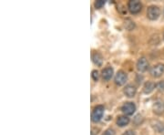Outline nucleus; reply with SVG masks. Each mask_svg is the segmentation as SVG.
<instances>
[{"instance_id": "obj_1", "label": "nucleus", "mask_w": 164, "mask_h": 135, "mask_svg": "<svg viewBox=\"0 0 164 135\" xmlns=\"http://www.w3.org/2000/svg\"><path fill=\"white\" fill-rule=\"evenodd\" d=\"M104 114V107L102 105H98L93 109L92 113H91V120L93 122L97 123L100 121Z\"/></svg>"}, {"instance_id": "obj_2", "label": "nucleus", "mask_w": 164, "mask_h": 135, "mask_svg": "<svg viewBox=\"0 0 164 135\" xmlns=\"http://www.w3.org/2000/svg\"><path fill=\"white\" fill-rule=\"evenodd\" d=\"M161 15V10L156 6H150L147 9V17L150 20H156Z\"/></svg>"}, {"instance_id": "obj_3", "label": "nucleus", "mask_w": 164, "mask_h": 135, "mask_svg": "<svg viewBox=\"0 0 164 135\" xmlns=\"http://www.w3.org/2000/svg\"><path fill=\"white\" fill-rule=\"evenodd\" d=\"M128 8H129V10H130L131 13L138 14L139 12H140V10L142 8V5L138 0H131L128 4Z\"/></svg>"}, {"instance_id": "obj_4", "label": "nucleus", "mask_w": 164, "mask_h": 135, "mask_svg": "<svg viewBox=\"0 0 164 135\" xmlns=\"http://www.w3.org/2000/svg\"><path fill=\"white\" fill-rule=\"evenodd\" d=\"M150 75L153 78H159L161 77L164 72V64H157L154 65L151 69H150Z\"/></svg>"}, {"instance_id": "obj_5", "label": "nucleus", "mask_w": 164, "mask_h": 135, "mask_svg": "<svg viewBox=\"0 0 164 135\" xmlns=\"http://www.w3.org/2000/svg\"><path fill=\"white\" fill-rule=\"evenodd\" d=\"M121 110L126 115H132L136 110V106L133 102H126L122 105Z\"/></svg>"}, {"instance_id": "obj_6", "label": "nucleus", "mask_w": 164, "mask_h": 135, "mask_svg": "<svg viewBox=\"0 0 164 135\" xmlns=\"http://www.w3.org/2000/svg\"><path fill=\"white\" fill-rule=\"evenodd\" d=\"M128 80V76L127 74L122 71V70H119L118 71V73L116 74L115 76V83L119 86H122L126 83V81Z\"/></svg>"}, {"instance_id": "obj_7", "label": "nucleus", "mask_w": 164, "mask_h": 135, "mask_svg": "<svg viewBox=\"0 0 164 135\" xmlns=\"http://www.w3.org/2000/svg\"><path fill=\"white\" fill-rule=\"evenodd\" d=\"M137 69L140 72H144L149 69V61L145 57L140 58L137 62Z\"/></svg>"}, {"instance_id": "obj_8", "label": "nucleus", "mask_w": 164, "mask_h": 135, "mask_svg": "<svg viewBox=\"0 0 164 135\" xmlns=\"http://www.w3.org/2000/svg\"><path fill=\"white\" fill-rule=\"evenodd\" d=\"M124 94L129 97V98H132L135 96L137 92V89L135 88V86L133 85H127L125 88H124V90H123Z\"/></svg>"}, {"instance_id": "obj_9", "label": "nucleus", "mask_w": 164, "mask_h": 135, "mask_svg": "<svg viewBox=\"0 0 164 135\" xmlns=\"http://www.w3.org/2000/svg\"><path fill=\"white\" fill-rule=\"evenodd\" d=\"M153 111L158 114V115H161L164 112V102L161 100H158L154 105H153Z\"/></svg>"}, {"instance_id": "obj_10", "label": "nucleus", "mask_w": 164, "mask_h": 135, "mask_svg": "<svg viewBox=\"0 0 164 135\" xmlns=\"http://www.w3.org/2000/svg\"><path fill=\"white\" fill-rule=\"evenodd\" d=\"M113 76V69L111 67H108L102 70V78L105 81H109Z\"/></svg>"}, {"instance_id": "obj_11", "label": "nucleus", "mask_w": 164, "mask_h": 135, "mask_svg": "<svg viewBox=\"0 0 164 135\" xmlns=\"http://www.w3.org/2000/svg\"><path fill=\"white\" fill-rule=\"evenodd\" d=\"M151 126L152 128L157 132V133H164V124L158 121H151Z\"/></svg>"}, {"instance_id": "obj_12", "label": "nucleus", "mask_w": 164, "mask_h": 135, "mask_svg": "<svg viewBox=\"0 0 164 135\" xmlns=\"http://www.w3.org/2000/svg\"><path fill=\"white\" fill-rule=\"evenodd\" d=\"M129 123H130V118H128L127 116H119L117 119V124L119 127L127 126Z\"/></svg>"}, {"instance_id": "obj_13", "label": "nucleus", "mask_w": 164, "mask_h": 135, "mask_svg": "<svg viewBox=\"0 0 164 135\" xmlns=\"http://www.w3.org/2000/svg\"><path fill=\"white\" fill-rule=\"evenodd\" d=\"M92 60L97 66H101L103 63V58L101 54H100L99 52H95L92 55Z\"/></svg>"}, {"instance_id": "obj_14", "label": "nucleus", "mask_w": 164, "mask_h": 135, "mask_svg": "<svg viewBox=\"0 0 164 135\" xmlns=\"http://www.w3.org/2000/svg\"><path fill=\"white\" fill-rule=\"evenodd\" d=\"M155 87H156V85H155L153 82H151V81H148V82H146L145 85H144L143 91H144V93L149 94V93H150V92L155 89Z\"/></svg>"}, {"instance_id": "obj_15", "label": "nucleus", "mask_w": 164, "mask_h": 135, "mask_svg": "<svg viewBox=\"0 0 164 135\" xmlns=\"http://www.w3.org/2000/svg\"><path fill=\"white\" fill-rule=\"evenodd\" d=\"M124 25H125L126 29H128V30H132L135 27V23L131 19H126Z\"/></svg>"}, {"instance_id": "obj_16", "label": "nucleus", "mask_w": 164, "mask_h": 135, "mask_svg": "<svg viewBox=\"0 0 164 135\" xmlns=\"http://www.w3.org/2000/svg\"><path fill=\"white\" fill-rule=\"evenodd\" d=\"M142 121H143V118L140 115H137L136 117L134 118V123L136 125H140L142 123Z\"/></svg>"}, {"instance_id": "obj_17", "label": "nucleus", "mask_w": 164, "mask_h": 135, "mask_svg": "<svg viewBox=\"0 0 164 135\" xmlns=\"http://www.w3.org/2000/svg\"><path fill=\"white\" fill-rule=\"evenodd\" d=\"M156 88L158 89L159 91L163 92L164 91V81H160L159 83L156 84Z\"/></svg>"}, {"instance_id": "obj_18", "label": "nucleus", "mask_w": 164, "mask_h": 135, "mask_svg": "<svg viewBox=\"0 0 164 135\" xmlns=\"http://www.w3.org/2000/svg\"><path fill=\"white\" fill-rule=\"evenodd\" d=\"M104 5H105V1H103V0H99V1L95 2V7L96 8H101Z\"/></svg>"}, {"instance_id": "obj_19", "label": "nucleus", "mask_w": 164, "mask_h": 135, "mask_svg": "<svg viewBox=\"0 0 164 135\" xmlns=\"http://www.w3.org/2000/svg\"><path fill=\"white\" fill-rule=\"evenodd\" d=\"M91 76H92V79H93L95 81H98V80H99V78H100V75H99L98 70H93V71H92Z\"/></svg>"}, {"instance_id": "obj_20", "label": "nucleus", "mask_w": 164, "mask_h": 135, "mask_svg": "<svg viewBox=\"0 0 164 135\" xmlns=\"http://www.w3.org/2000/svg\"><path fill=\"white\" fill-rule=\"evenodd\" d=\"M102 135H115V131L113 129H108L104 132Z\"/></svg>"}, {"instance_id": "obj_21", "label": "nucleus", "mask_w": 164, "mask_h": 135, "mask_svg": "<svg viewBox=\"0 0 164 135\" xmlns=\"http://www.w3.org/2000/svg\"><path fill=\"white\" fill-rule=\"evenodd\" d=\"M122 135H135V133L133 132V131H127V132H125Z\"/></svg>"}, {"instance_id": "obj_22", "label": "nucleus", "mask_w": 164, "mask_h": 135, "mask_svg": "<svg viewBox=\"0 0 164 135\" xmlns=\"http://www.w3.org/2000/svg\"><path fill=\"white\" fill-rule=\"evenodd\" d=\"M163 39H164V34H163Z\"/></svg>"}, {"instance_id": "obj_23", "label": "nucleus", "mask_w": 164, "mask_h": 135, "mask_svg": "<svg viewBox=\"0 0 164 135\" xmlns=\"http://www.w3.org/2000/svg\"><path fill=\"white\" fill-rule=\"evenodd\" d=\"M163 15H164V11H163Z\"/></svg>"}]
</instances>
